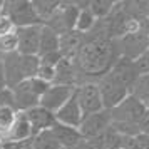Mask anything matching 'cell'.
Masks as SVG:
<instances>
[{
	"mask_svg": "<svg viewBox=\"0 0 149 149\" xmlns=\"http://www.w3.org/2000/svg\"><path fill=\"white\" fill-rule=\"evenodd\" d=\"M50 52H59V35L47 25H42L40 30V42H39V54L45 55Z\"/></svg>",
	"mask_w": 149,
	"mask_h": 149,
	"instance_id": "d6986e66",
	"label": "cell"
},
{
	"mask_svg": "<svg viewBox=\"0 0 149 149\" xmlns=\"http://www.w3.org/2000/svg\"><path fill=\"white\" fill-rule=\"evenodd\" d=\"M25 116H27L29 122H30V127H32L34 136L40 134V132H45V131H50L52 126L55 124L54 112H50V111H47V109H44L42 106H37V107L27 111Z\"/></svg>",
	"mask_w": 149,
	"mask_h": 149,
	"instance_id": "4fadbf2b",
	"label": "cell"
},
{
	"mask_svg": "<svg viewBox=\"0 0 149 149\" xmlns=\"http://www.w3.org/2000/svg\"><path fill=\"white\" fill-rule=\"evenodd\" d=\"M50 134L54 136V139L59 142V146L62 149H74L77 144H81L84 141L77 127H69V126H64L59 122H55L52 126Z\"/></svg>",
	"mask_w": 149,
	"mask_h": 149,
	"instance_id": "9a60e30c",
	"label": "cell"
},
{
	"mask_svg": "<svg viewBox=\"0 0 149 149\" xmlns=\"http://www.w3.org/2000/svg\"><path fill=\"white\" fill-rule=\"evenodd\" d=\"M131 95H134L149 109V74L137 75L134 86L131 87Z\"/></svg>",
	"mask_w": 149,
	"mask_h": 149,
	"instance_id": "7402d4cb",
	"label": "cell"
},
{
	"mask_svg": "<svg viewBox=\"0 0 149 149\" xmlns=\"http://www.w3.org/2000/svg\"><path fill=\"white\" fill-rule=\"evenodd\" d=\"M77 15H79V7H77L75 2H61L57 12L44 25L50 27L57 35H62L65 32L74 30Z\"/></svg>",
	"mask_w": 149,
	"mask_h": 149,
	"instance_id": "8992f818",
	"label": "cell"
},
{
	"mask_svg": "<svg viewBox=\"0 0 149 149\" xmlns=\"http://www.w3.org/2000/svg\"><path fill=\"white\" fill-rule=\"evenodd\" d=\"M116 44H117V49H119V55L134 61L142 52H146L149 49V34L142 32V30H137V32H132V34L122 35L121 39L116 40Z\"/></svg>",
	"mask_w": 149,
	"mask_h": 149,
	"instance_id": "ba28073f",
	"label": "cell"
},
{
	"mask_svg": "<svg viewBox=\"0 0 149 149\" xmlns=\"http://www.w3.org/2000/svg\"><path fill=\"white\" fill-rule=\"evenodd\" d=\"M12 22L15 29L30 27V25H44L35 14L32 0H10L3 3V12Z\"/></svg>",
	"mask_w": 149,
	"mask_h": 149,
	"instance_id": "3957f363",
	"label": "cell"
},
{
	"mask_svg": "<svg viewBox=\"0 0 149 149\" xmlns=\"http://www.w3.org/2000/svg\"><path fill=\"white\" fill-rule=\"evenodd\" d=\"M57 86H79V74H77V67L75 62L70 59H64L62 57L61 62L55 65V75L54 82Z\"/></svg>",
	"mask_w": 149,
	"mask_h": 149,
	"instance_id": "2e32d148",
	"label": "cell"
},
{
	"mask_svg": "<svg viewBox=\"0 0 149 149\" xmlns=\"http://www.w3.org/2000/svg\"><path fill=\"white\" fill-rule=\"evenodd\" d=\"M54 75H55V67L52 65H45V64H40L39 65V70H37V79L47 82V84H52L54 82Z\"/></svg>",
	"mask_w": 149,
	"mask_h": 149,
	"instance_id": "83f0119b",
	"label": "cell"
},
{
	"mask_svg": "<svg viewBox=\"0 0 149 149\" xmlns=\"http://www.w3.org/2000/svg\"><path fill=\"white\" fill-rule=\"evenodd\" d=\"M17 114H19V111H15V109L0 107V141L12 129L15 119H17Z\"/></svg>",
	"mask_w": 149,
	"mask_h": 149,
	"instance_id": "d4e9b609",
	"label": "cell"
},
{
	"mask_svg": "<svg viewBox=\"0 0 149 149\" xmlns=\"http://www.w3.org/2000/svg\"><path fill=\"white\" fill-rule=\"evenodd\" d=\"M0 107L15 109V97H14V91L12 89L7 87V89H3V91H0Z\"/></svg>",
	"mask_w": 149,
	"mask_h": 149,
	"instance_id": "f546056e",
	"label": "cell"
},
{
	"mask_svg": "<svg viewBox=\"0 0 149 149\" xmlns=\"http://www.w3.org/2000/svg\"><path fill=\"white\" fill-rule=\"evenodd\" d=\"M0 52H2V55L17 52V34H15V30L0 37Z\"/></svg>",
	"mask_w": 149,
	"mask_h": 149,
	"instance_id": "4316f807",
	"label": "cell"
},
{
	"mask_svg": "<svg viewBox=\"0 0 149 149\" xmlns=\"http://www.w3.org/2000/svg\"><path fill=\"white\" fill-rule=\"evenodd\" d=\"M2 65H3V74H5V81H7L8 89H14L20 82H24L22 65H20V54L19 52L3 55L2 57Z\"/></svg>",
	"mask_w": 149,
	"mask_h": 149,
	"instance_id": "5bb4252c",
	"label": "cell"
},
{
	"mask_svg": "<svg viewBox=\"0 0 149 149\" xmlns=\"http://www.w3.org/2000/svg\"><path fill=\"white\" fill-rule=\"evenodd\" d=\"M42 25L15 29L17 34V52L20 55H37L39 54V42H40Z\"/></svg>",
	"mask_w": 149,
	"mask_h": 149,
	"instance_id": "30bf717a",
	"label": "cell"
},
{
	"mask_svg": "<svg viewBox=\"0 0 149 149\" xmlns=\"http://www.w3.org/2000/svg\"><path fill=\"white\" fill-rule=\"evenodd\" d=\"M34 149H62V148L54 139V136L50 134V131H45V132L34 136Z\"/></svg>",
	"mask_w": 149,
	"mask_h": 149,
	"instance_id": "484cf974",
	"label": "cell"
},
{
	"mask_svg": "<svg viewBox=\"0 0 149 149\" xmlns=\"http://www.w3.org/2000/svg\"><path fill=\"white\" fill-rule=\"evenodd\" d=\"M109 127H111V111L104 109L101 112L84 116L79 126V132L84 141H92L102 136Z\"/></svg>",
	"mask_w": 149,
	"mask_h": 149,
	"instance_id": "52a82bcc",
	"label": "cell"
},
{
	"mask_svg": "<svg viewBox=\"0 0 149 149\" xmlns=\"http://www.w3.org/2000/svg\"><path fill=\"white\" fill-rule=\"evenodd\" d=\"M50 84L40 81L37 77L27 79V81L20 82L17 87H14V97H15V109L19 112H27L30 109H34L39 106L40 97L44 92L49 89Z\"/></svg>",
	"mask_w": 149,
	"mask_h": 149,
	"instance_id": "7a4b0ae2",
	"label": "cell"
},
{
	"mask_svg": "<svg viewBox=\"0 0 149 149\" xmlns=\"http://www.w3.org/2000/svg\"><path fill=\"white\" fill-rule=\"evenodd\" d=\"M20 65H22L24 81H27V79H32V77L37 75L40 59H39V55H20Z\"/></svg>",
	"mask_w": 149,
	"mask_h": 149,
	"instance_id": "cb8c5ba5",
	"label": "cell"
},
{
	"mask_svg": "<svg viewBox=\"0 0 149 149\" xmlns=\"http://www.w3.org/2000/svg\"><path fill=\"white\" fill-rule=\"evenodd\" d=\"M82 44H84V35L75 32V30L59 35V52L64 59L74 61L79 54V50H81Z\"/></svg>",
	"mask_w": 149,
	"mask_h": 149,
	"instance_id": "e0dca14e",
	"label": "cell"
},
{
	"mask_svg": "<svg viewBox=\"0 0 149 149\" xmlns=\"http://www.w3.org/2000/svg\"><path fill=\"white\" fill-rule=\"evenodd\" d=\"M54 116H55V122L69 126V127H77V129H79V126L82 122V117H84L81 107L77 104L75 95H72L57 112H54Z\"/></svg>",
	"mask_w": 149,
	"mask_h": 149,
	"instance_id": "7c38bea8",
	"label": "cell"
},
{
	"mask_svg": "<svg viewBox=\"0 0 149 149\" xmlns=\"http://www.w3.org/2000/svg\"><path fill=\"white\" fill-rule=\"evenodd\" d=\"M74 95H75V99H77V104H79V107H81L84 116L95 114V112L104 111L101 92H99V87H97L95 81L81 82L75 87Z\"/></svg>",
	"mask_w": 149,
	"mask_h": 149,
	"instance_id": "277c9868",
	"label": "cell"
},
{
	"mask_svg": "<svg viewBox=\"0 0 149 149\" xmlns=\"http://www.w3.org/2000/svg\"><path fill=\"white\" fill-rule=\"evenodd\" d=\"M114 81H117L121 86H124L126 89L131 91V87L134 86L136 79H137V70H136V65H134V61H131L127 57H122L119 55L116 62L112 64V67L109 69L107 72Z\"/></svg>",
	"mask_w": 149,
	"mask_h": 149,
	"instance_id": "8fae6325",
	"label": "cell"
},
{
	"mask_svg": "<svg viewBox=\"0 0 149 149\" xmlns=\"http://www.w3.org/2000/svg\"><path fill=\"white\" fill-rule=\"evenodd\" d=\"M95 84H97V87H99L102 106H104L106 111H112L116 106H119V104L131 94L129 89L121 86L119 82L114 81L109 74H104L101 79H97Z\"/></svg>",
	"mask_w": 149,
	"mask_h": 149,
	"instance_id": "5b68a950",
	"label": "cell"
},
{
	"mask_svg": "<svg viewBox=\"0 0 149 149\" xmlns=\"http://www.w3.org/2000/svg\"><path fill=\"white\" fill-rule=\"evenodd\" d=\"M30 137H34L30 122H29L25 112H19L12 129L2 137V142H20L25 141V139H30Z\"/></svg>",
	"mask_w": 149,
	"mask_h": 149,
	"instance_id": "ac0fdd59",
	"label": "cell"
},
{
	"mask_svg": "<svg viewBox=\"0 0 149 149\" xmlns=\"http://www.w3.org/2000/svg\"><path fill=\"white\" fill-rule=\"evenodd\" d=\"M134 65H136V70H137L139 75L149 74V49L146 52H142L137 59H134Z\"/></svg>",
	"mask_w": 149,
	"mask_h": 149,
	"instance_id": "f1b7e54d",
	"label": "cell"
},
{
	"mask_svg": "<svg viewBox=\"0 0 149 149\" xmlns=\"http://www.w3.org/2000/svg\"><path fill=\"white\" fill-rule=\"evenodd\" d=\"M7 89V81H5V74H3V65H2V61H0V91Z\"/></svg>",
	"mask_w": 149,
	"mask_h": 149,
	"instance_id": "1f68e13d",
	"label": "cell"
},
{
	"mask_svg": "<svg viewBox=\"0 0 149 149\" xmlns=\"http://www.w3.org/2000/svg\"><path fill=\"white\" fill-rule=\"evenodd\" d=\"M95 24H97V19H95L94 14L89 10V2H87L86 7L79 8V15H77V20H75L74 30L79 32V34H82V35H86L95 27Z\"/></svg>",
	"mask_w": 149,
	"mask_h": 149,
	"instance_id": "ffe728a7",
	"label": "cell"
},
{
	"mask_svg": "<svg viewBox=\"0 0 149 149\" xmlns=\"http://www.w3.org/2000/svg\"><path fill=\"white\" fill-rule=\"evenodd\" d=\"M12 144H14V149H34V137L20 142H12Z\"/></svg>",
	"mask_w": 149,
	"mask_h": 149,
	"instance_id": "4dcf8cb0",
	"label": "cell"
},
{
	"mask_svg": "<svg viewBox=\"0 0 149 149\" xmlns=\"http://www.w3.org/2000/svg\"><path fill=\"white\" fill-rule=\"evenodd\" d=\"M75 87H77V86H75ZM75 87L74 86H57V84H50L49 89L40 97L39 106H42L44 109H47L50 112H57V111L74 95Z\"/></svg>",
	"mask_w": 149,
	"mask_h": 149,
	"instance_id": "9c48e42d",
	"label": "cell"
},
{
	"mask_svg": "<svg viewBox=\"0 0 149 149\" xmlns=\"http://www.w3.org/2000/svg\"><path fill=\"white\" fill-rule=\"evenodd\" d=\"M32 5H34L35 14L40 19V22L45 24V22L57 12L61 2H57V0H55V2L54 0H32Z\"/></svg>",
	"mask_w": 149,
	"mask_h": 149,
	"instance_id": "44dd1931",
	"label": "cell"
},
{
	"mask_svg": "<svg viewBox=\"0 0 149 149\" xmlns=\"http://www.w3.org/2000/svg\"><path fill=\"white\" fill-rule=\"evenodd\" d=\"M119 57V49L114 39L107 35V30L101 34L89 32L84 35V44L74 59L77 74H84L91 79H101L112 67Z\"/></svg>",
	"mask_w": 149,
	"mask_h": 149,
	"instance_id": "6da1fadb",
	"label": "cell"
},
{
	"mask_svg": "<svg viewBox=\"0 0 149 149\" xmlns=\"http://www.w3.org/2000/svg\"><path fill=\"white\" fill-rule=\"evenodd\" d=\"M2 57H3V55H2V52H0V61H2Z\"/></svg>",
	"mask_w": 149,
	"mask_h": 149,
	"instance_id": "d6a6232c",
	"label": "cell"
},
{
	"mask_svg": "<svg viewBox=\"0 0 149 149\" xmlns=\"http://www.w3.org/2000/svg\"><path fill=\"white\" fill-rule=\"evenodd\" d=\"M114 7H116V2H111V0H94V2H89V10L94 14V17L97 20H106L109 15L112 14Z\"/></svg>",
	"mask_w": 149,
	"mask_h": 149,
	"instance_id": "603a6c76",
	"label": "cell"
}]
</instances>
